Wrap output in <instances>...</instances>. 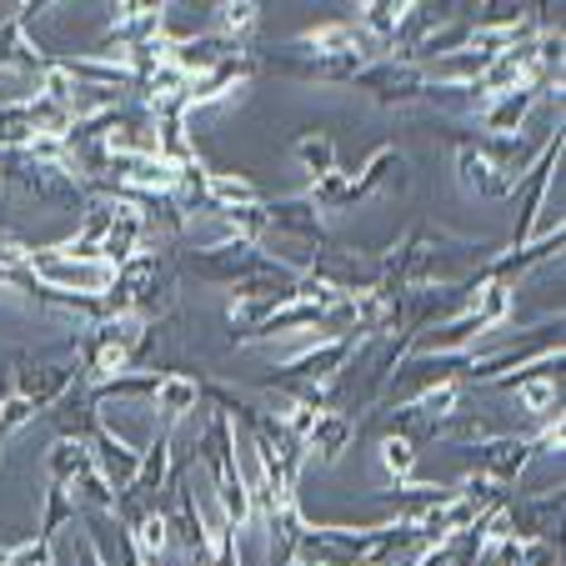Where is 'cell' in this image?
I'll return each instance as SVG.
<instances>
[{
    "mask_svg": "<svg viewBox=\"0 0 566 566\" xmlns=\"http://www.w3.org/2000/svg\"><path fill=\"white\" fill-rule=\"evenodd\" d=\"M296 156H301V166H311L316 171V181L321 176H332L336 171V146L326 136H306V140H296Z\"/></svg>",
    "mask_w": 566,
    "mask_h": 566,
    "instance_id": "7",
    "label": "cell"
},
{
    "mask_svg": "<svg viewBox=\"0 0 566 566\" xmlns=\"http://www.w3.org/2000/svg\"><path fill=\"white\" fill-rule=\"evenodd\" d=\"M352 437L356 431H352V417H346V411H321L301 441H306V451H316V457L332 467V461H342V451L352 447Z\"/></svg>",
    "mask_w": 566,
    "mask_h": 566,
    "instance_id": "3",
    "label": "cell"
},
{
    "mask_svg": "<svg viewBox=\"0 0 566 566\" xmlns=\"http://www.w3.org/2000/svg\"><path fill=\"white\" fill-rule=\"evenodd\" d=\"M75 496L71 486H61V481H51V492H45V516H41V542H55L61 536L65 522H75Z\"/></svg>",
    "mask_w": 566,
    "mask_h": 566,
    "instance_id": "6",
    "label": "cell"
},
{
    "mask_svg": "<svg viewBox=\"0 0 566 566\" xmlns=\"http://www.w3.org/2000/svg\"><path fill=\"white\" fill-rule=\"evenodd\" d=\"M150 407H156L160 421H166L160 431H171L176 421L191 417V411L201 407V381H196V376H160L156 396H150Z\"/></svg>",
    "mask_w": 566,
    "mask_h": 566,
    "instance_id": "2",
    "label": "cell"
},
{
    "mask_svg": "<svg viewBox=\"0 0 566 566\" xmlns=\"http://www.w3.org/2000/svg\"><path fill=\"white\" fill-rule=\"evenodd\" d=\"M91 447V467H96V476L106 481L111 492H130V481H136V467H140V451L130 447L120 431H111L106 421H101V431L86 441Z\"/></svg>",
    "mask_w": 566,
    "mask_h": 566,
    "instance_id": "1",
    "label": "cell"
},
{
    "mask_svg": "<svg viewBox=\"0 0 566 566\" xmlns=\"http://www.w3.org/2000/svg\"><path fill=\"white\" fill-rule=\"evenodd\" d=\"M6 562H11V546H0V566H6Z\"/></svg>",
    "mask_w": 566,
    "mask_h": 566,
    "instance_id": "10",
    "label": "cell"
},
{
    "mask_svg": "<svg viewBox=\"0 0 566 566\" xmlns=\"http://www.w3.org/2000/svg\"><path fill=\"white\" fill-rule=\"evenodd\" d=\"M532 106H536V91H506V96H492L481 106V120H486L492 136H516V130H526Z\"/></svg>",
    "mask_w": 566,
    "mask_h": 566,
    "instance_id": "4",
    "label": "cell"
},
{
    "mask_svg": "<svg viewBox=\"0 0 566 566\" xmlns=\"http://www.w3.org/2000/svg\"><path fill=\"white\" fill-rule=\"evenodd\" d=\"M45 467H51V481L71 486L81 471H91V447H81V441H55V447L45 451Z\"/></svg>",
    "mask_w": 566,
    "mask_h": 566,
    "instance_id": "5",
    "label": "cell"
},
{
    "mask_svg": "<svg viewBox=\"0 0 566 566\" xmlns=\"http://www.w3.org/2000/svg\"><path fill=\"white\" fill-rule=\"evenodd\" d=\"M31 417H35V407L25 401V396H15V391H11L6 401H0V441L11 437V431H21Z\"/></svg>",
    "mask_w": 566,
    "mask_h": 566,
    "instance_id": "9",
    "label": "cell"
},
{
    "mask_svg": "<svg viewBox=\"0 0 566 566\" xmlns=\"http://www.w3.org/2000/svg\"><path fill=\"white\" fill-rule=\"evenodd\" d=\"M381 461L396 481H411V471H417V447L401 437H381Z\"/></svg>",
    "mask_w": 566,
    "mask_h": 566,
    "instance_id": "8",
    "label": "cell"
}]
</instances>
